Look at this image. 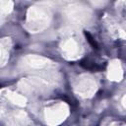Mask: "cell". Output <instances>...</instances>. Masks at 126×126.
Here are the masks:
<instances>
[{
  "instance_id": "7a4b0ae2",
  "label": "cell",
  "mask_w": 126,
  "mask_h": 126,
  "mask_svg": "<svg viewBox=\"0 0 126 126\" xmlns=\"http://www.w3.org/2000/svg\"><path fill=\"white\" fill-rule=\"evenodd\" d=\"M85 35H86V37H87V39H88V41H89V43L94 47V48H95V49H97V43L95 42V40L94 39V37L91 35V33L90 32H86L85 31Z\"/></svg>"
},
{
  "instance_id": "6da1fadb",
  "label": "cell",
  "mask_w": 126,
  "mask_h": 126,
  "mask_svg": "<svg viewBox=\"0 0 126 126\" xmlns=\"http://www.w3.org/2000/svg\"><path fill=\"white\" fill-rule=\"evenodd\" d=\"M80 64H81V66H83L85 69L90 70V71H100V70L102 69V66H101V65H97L96 63L90 62L89 60H84V61H82Z\"/></svg>"
}]
</instances>
